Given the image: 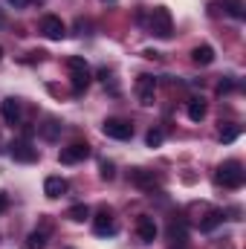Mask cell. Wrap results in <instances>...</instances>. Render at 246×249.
Returning a JSON list of instances; mask_svg holds the SVG:
<instances>
[{
  "label": "cell",
  "instance_id": "1",
  "mask_svg": "<svg viewBox=\"0 0 246 249\" xmlns=\"http://www.w3.org/2000/svg\"><path fill=\"white\" fill-rule=\"evenodd\" d=\"M145 26H148V32L157 35V38H171V32H174L171 12H168L165 6H154L151 15H148V20H145Z\"/></svg>",
  "mask_w": 246,
  "mask_h": 249
},
{
  "label": "cell",
  "instance_id": "2",
  "mask_svg": "<svg viewBox=\"0 0 246 249\" xmlns=\"http://www.w3.org/2000/svg\"><path fill=\"white\" fill-rule=\"evenodd\" d=\"M67 70H70V81H72V96H81L90 87V67L84 58L70 55L67 58Z\"/></svg>",
  "mask_w": 246,
  "mask_h": 249
},
{
  "label": "cell",
  "instance_id": "3",
  "mask_svg": "<svg viewBox=\"0 0 246 249\" xmlns=\"http://www.w3.org/2000/svg\"><path fill=\"white\" fill-rule=\"evenodd\" d=\"M214 180H217V186H223V188H241L244 180H246V171L238 160H226V162L217 168Z\"/></svg>",
  "mask_w": 246,
  "mask_h": 249
},
{
  "label": "cell",
  "instance_id": "4",
  "mask_svg": "<svg viewBox=\"0 0 246 249\" xmlns=\"http://www.w3.org/2000/svg\"><path fill=\"white\" fill-rule=\"evenodd\" d=\"M102 133H105V136H110V139L124 142V139H130V136H133V124L124 122V119H119V116H110V119H105V122H102Z\"/></svg>",
  "mask_w": 246,
  "mask_h": 249
},
{
  "label": "cell",
  "instance_id": "5",
  "mask_svg": "<svg viewBox=\"0 0 246 249\" xmlns=\"http://www.w3.org/2000/svg\"><path fill=\"white\" fill-rule=\"evenodd\" d=\"M136 99H139V105H145V107H151L154 102H157V78L154 75H139L136 78Z\"/></svg>",
  "mask_w": 246,
  "mask_h": 249
},
{
  "label": "cell",
  "instance_id": "6",
  "mask_svg": "<svg viewBox=\"0 0 246 249\" xmlns=\"http://www.w3.org/2000/svg\"><path fill=\"white\" fill-rule=\"evenodd\" d=\"M9 157H12L15 162H35V160H38V148H32L29 139H15V142L9 145Z\"/></svg>",
  "mask_w": 246,
  "mask_h": 249
},
{
  "label": "cell",
  "instance_id": "7",
  "mask_svg": "<svg viewBox=\"0 0 246 249\" xmlns=\"http://www.w3.org/2000/svg\"><path fill=\"white\" fill-rule=\"evenodd\" d=\"M87 157H90V145H87V142H72V145L61 148V154H58V160H61L64 165H75V162H84Z\"/></svg>",
  "mask_w": 246,
  "mask_h": 249
},
{
  "label": "cell",
  "instance_id": "8",
  "mask_svg": "<svg viewBox=\"0 0 246 249\" xmlns=\"http://www.w3.org/2000/svg\"><path fill=\"white\" fill-rule=\"evenodd\" d=\"M41 32H44L50 41H61L64 35H67V26H64L61 18H55V15H47V18L41 20Z\"/></svg>",
  "mask_w": 246,
  "mask_h": 249
},
{
  "label": "cell",
  "instance_id": "9",
  "mask_svg": "<svg viewBox=\"0 0 246 249\" xmlns=\"http://www.w3.org/2000/svg\"><path fill=\"white\" fill-rule=\"evenodd\" d=\"M93 232L96 235H116V220H113V214L107 212V209H102L96 217H93Z\"/></svg>",
  "mask_w": 246,
  "mask_h": 249
},
{
  "label": "cell",
  "instance_id": "10",
  "mask_svg": "<svg viewBox=\"0 0 246 249\" xmlns=\"http://www.w3.org/2000/svg\"><path fill=\"white\" fill-rule=\"evenodd\" d=\"M130 183H133V186H139L142 191H154V188H157V177H154V171L133 168V171H130Z\"/></svg>",
  "mask_w": 246,
  "mask_h": 249
},
{
  "label": "cell",
  "instance_id": "11",
  "mask_svg": "<svg viewBox=\"0 0 246 249\" xmlns=\"http://www.w3.org/2000/svg\"><path fill=\"white\" fill-rule=\"evenodd\" d=\"M70 191V183L64 180V177H47V183H44V194L50 197V200H58Z\"/></svg>",
  "mask_w": 246,
  "mask_h": 249
},
{
  "label": "cell",
  "instance_id": "12",
  "mask_svg": "<svg viewBox=\"0 0 246 249\" xmlns=\"http://www.w3.org/2000/svg\"><path fill=\"white\" fill-rule=\"evenodd\" d=\"M136 232H139V241L151 244V241L157 238V223H154V217H151V214H142V217L136 220Z\"/></svg>",
  "mask_w": 246,
  "mask_h": 249
},
{
  "label": "cell",
  "instance_id": "13",
  "mask_svg": "<svg viewBox=\"0 0 246 249\" xmlns=\"http://www.w3.org/2000/svg\"><path fill=\"white\" fill-rule=\"evenodd\" d=\"M0 113H3L6 124H18L20 122V102H18V99H3Z\"/></svg>",
  "mask_w": 246,
  "mask_h": 249
},
{
  "label": "cell",
  "instance_id": "14",
  "mask_svg": "<svg viewBox=\"0 0 246 249\" xmlns=\"http://www.w3.org/2000/svg\"><path fill=\"white\" fill-rule=\"evenodd\" d=\"M191 61L200 64V67H209V64L214 61V50H211L209 44H203V47H194V50H191Z\"/></svg>",
  "mask_w": 246,
  "mask_h": 249
},
{
  "label": "cell",
  "instance_id": "15",
  "mask_svg": "<svg viewBox=\"0 0 246 249\" xmlns=\"http://www.w3.org/2000/svg\"><path fill=\"white\" fill-rule=\"evenodd\" d=\"M47 238H50L47 229H35V232H29V235H26V249H47Z\"/></svg>",
  "mask_w": 246,
  "mask_h": 249
},
{
  "label": "cell",
  "instance_id": "16",
  "mask_svg": "<svg viewBox=\"0 0 246 249\" xmlns=\"http://www.w3.org/2000/svg\"><path fill=\"white\" fill-rule=\"evenodd\" d=\"M168 238H171L174 244H180V247H183L185 238H188V229H185L183 220H171V226H168Z\"/></svg>",
  "mask_w": 246,
  "mask_h": 249
},
{
  "label": "cell",
  "instance_id": "17",
  "mask_svg": "<svg viewBox=\"0 0 246 249\" xmlns=\"http://www.w3.org/2000/svg\"><path fill=\"white\" fill-rule=\"evenodd\" d=\"M41 136H44L47 142H55V139L61 136V124H58V119H47V122L41 124Z\"/></svg>",
  "mask_w": 246,
  "mask_h": 249
},
{
  "label": "cell",
  "instance_id": "18",
  "mask_svg": "<svg viewBox=\"0 0 246 249\" xmlns=\"http://www.w3.org/2000/svg\"><path fill=\"white\" fill-rule=\"evenodd\" d=\"M188 119L191 122H203L206 119V102L203 99H191L188 102Z\"/></svg>",
  "mask_w": 246,
  "mask_h": 249
},
{
  "label": "cell",
  "instance_id": "19",
  "mask_svg": "<svg viewBox=\"0 0 246 249\" xmlns=\"http://www.w3.org/2000/svg\"><path fill=\"white\" fill-rule=\"evenodd\" d=\"M220 6L232 15V18H238V20H244L246 18V6H244V0H220Z\"/></svg>",
  "mask_w": 246,
  "mask_h": 249
},
{
  "label": "cell",
  "instance_id": "20",
  "mask_svg": "<svg viewBox=\"0 0 246 249\" xmlns=\"http://www.w3.org/2000/svg\"><path fill=\"white\" fill-rule=\"evenodd\" d=\"M220 223H223V212H220V209H211V212L206 214V220L200 223V229H203V232H211V229H217Z\"/></svg>",
  "mask_w": 246,
  "mask_h": 249
},
{
  "label": "cell",
  "instance_id": "21",
  "mask_svg": "<svg viewBox=\"0 0 246 249\" xmlns=\"http://www.w3.org/2000/svg\"><path fill=\"white\" fill-rule=\"evenodd\" d=\"M67 217H70V220H75V223H81V220H87V217H90V209H87L84 203H75V206L67 212Z\"/></svg>",
  "mask_w": 246,
  "mask_h": 249
},
{
  "label": "cell",
  "instance_id": "22",
  "mask_svg": "<svg viewBox=\"0 0 246 249\" xmlns=\"http://www.w3.org/2000/svg\"><path fill=\"white\" fill-rule=\"evenodd\" d=\"M162 139H165V133H162L159 127H154V130H148V136H145V142H148L151 148H157V145H162Z\"/></svg>",
  "mask_w": 246,
  "mask_h": 249
},
{
  "label": "cell",
  "instance_id": "23",
  "mask_svg": "<svg viewBox=\"0 0 246 249\" xmlns=\"http://www.w3.org/2000/svg\"><path fill=\"white\" fill-rule=\"evenodd\" d=\"M238 133H241V130H238V127L232 124V127H226V130H220V142H235V139H238Z\"/></svg>",
  "mask_w": 246,
  "mask_h": 249
},
{
  "label": "cell",
  "instance_id": "24",
  "mask_svg": "<svg viewBox=\"0 0 246 249\" xmlns=\"http://www.w3.org/2000/svg\"><path fill=\"white\" fill-rule=\"evenodd\" d=\"M113 177H116V165L105 160V162H102V180H113Z\"/></svg>",
  "mask_w": 246,
  "mask_h": 249
},
{
  "label": "cell",
  "instance_id": "25",
  "mask_svg": "<svg viewBox=\"0 0 246 249\" xmlns=\"http://www.w3.org/2000/svg\"><path fill=\"white\" fill-rule=\"evenodd\" d=\"M232 87H235V81H232V78H223V81L217 84V93H220V96H223V93H232Z\"/></svg>",
  "mask_w": 246,
  "mask_h": 249
},
{
  "label": "cell",
  "instance_id": "26",
  "mask_svg": "<svg viewBox=\"0 0 246 249\" xmlns=\"http://www.w3.org/2000/svg\"><path fill=\"white\" fill-rule=\"evenodd\" d=\"M9 3H12L15 9H26V6H29V3H35V0H9Z\"/></svg>",
  "mask_w": 246,
  "mask_h": 249
},
{
  "label": "cell",
  "instance_id": "27",
  "mask_svg": "<svg viewBox=\"0 0 246 249\" xmlns=\"http://www.w3.org/2000/svg\"><path fill=\"white\" fill-rule=\"evenodd\" d=\"M6 206H9V200H6V194H0V212H6Z\"/></svg>",
  "mask_w": 246,
  "mask_h": 249
},
{
  "label": "cell",
  "instance_id": "28",
  "mask_svg": "<svg viewBox=\"0 0 246 249\" xmlns=\"http://www.w3.org/2000/svg\"><path fill=\"white\" fill-rule=\"evenodd\" d=\"M105 3H113V0H105Z\"/></svg>",
  "mask_w": 246,
  "mask_h": 249
},
{
  "label": "cell",
  "instance_id": "29",
  "mask_svg": "<svg viewBox=\"0 0 246 249\" xmlns=\"http://www.w3.org/2000/svg\"><path fill=\"white\" fill-rule=\"evenodd\" d=\"M180 249H183V247H180Z\"/></svg>",
  "mask_w": 246,
  "mask_h": 249
}]
</instances>
